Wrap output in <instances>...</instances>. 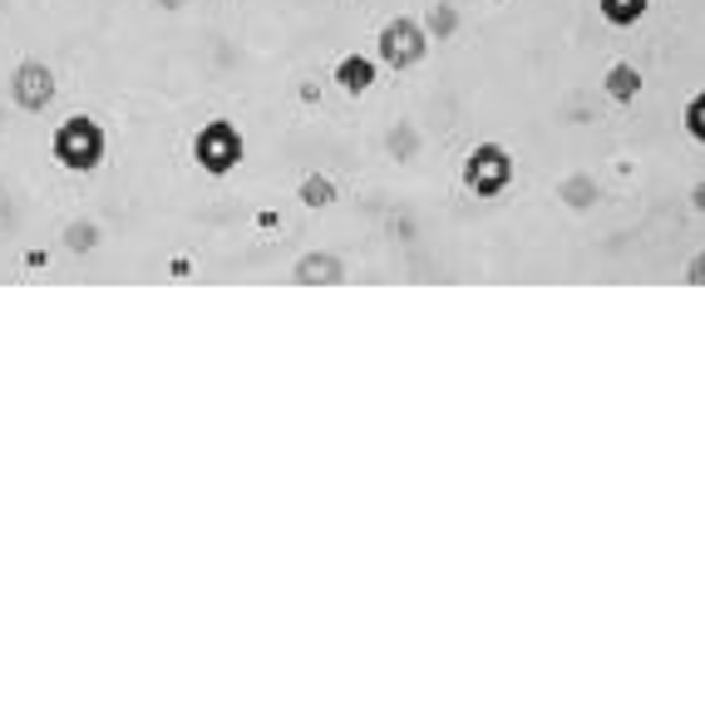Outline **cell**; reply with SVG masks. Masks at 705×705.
<instances>
[{
  "label": "cell",
  "mask_w": 705,
  "mask_h": 705,
  "mask_svg": "<svg viewBox=\"0 0 705 705\" xmlns=\"http://www.w3.org/2000/svg\"><path fill=\"white\" fill-rule=\"evenodd\" d=\"M50 149H55L60 168H70V173H89V168H99V158H104V129L89 119V114H70V119L55 129Z\"/></svg>",
  "instance_id": "cell-1"
},
{
  "label": "cell",
  "mask_w": 705,
  "mask_h": 705,
  "mask_svg": "<svg viewBox=\"0 0 705 705\" xmlns=\"http://www.w3.org/2000/svg\"><path fill=\"white\" fill-rule=\"evenodd\" d=\"M513 183V158L503 143H479L469 158H464V188L479 197H499L503 188Z\"/></svg>",
  "instance_id": "cell-2"
},
{
  "label": "cell",
  "mask_w": 705,
  "mask_h": 705,
  "mask_svg": "<svg viewBox=\"0 0 705 705\" xmlns=\"http://www.w3.org/2000/svg\"><path fill=\"white\" fill-rule=\"evenodd\" d=\"M375 45H381V60L391 70H415L419 60H425V50H429V35H425V25H419V20L399 15V20H385Z\"/></svg>",
  "instance_id": "cell-3"
},
{
  "label": "cell",
  "mask_w": 705,
  "mask_h": 705,
  "mask_svg": "<svg viewBox=\"0 0 705 705\" xmlns=\"http://www.w3.org/2000/svg\"><path fill=\"white\" fill-rule=\"evenodd\" d=\"M193 153L213 178H227L242 163V133L227 119H213V124H203V133L193 139Z\"/></svg>",
  "instance_id": "cell-4"
},
{
  "label": "cell",
  "mask_w": 705,
  "mask_h": 705,
  "mask_svg": "<svg viewBox=\"0 0 705 705\" xmlns=\"http://www.w3.org/2000/svg\"><path fill=\"white\" fill-rule=\"evenodd\" d=\"M10 99H15L25 114H45L50 99H55V70L40 65V60L15 65V75H10Z\"/></svg>",
  "instance_id": "cell-5"
},
{
  "label": "cell",
  "mask_w": 705,
  "mask_h": 705,
  "mask_svg": "<svg viewBox=\"0 0 705 705\" xmlns=\"http://www.w3.org/2000/svg\"><path fill=\"white\" fill-rule=\"evenodd\" d=\"M291 281H301V287H335V281H345V267L335 252H307L291 267Z\"/></svg>",
  "instance_id": "cell-6"
},
{
  "label": "cell",
  "mask_w": 705,
  "mask_h": 705,
  "mask_svg": "<svg viewBox=\"0 0 705 705\" xmlns=\"http://www.w3.org/2000/svg\"><path fill=\"white\" fill-rule=\"evenodd\" d=\"M335 84H341L345 94H365L375 84V65L365 55H345L341 65H335Z\"/></svg>",
  "instance_id": "cell-7"
},
{
  "label": "cell",
  "mask_w": 705,
  "mask_h": 705,
  "mask_svg": "<svg viewBox=\"0 0 705 705\" xmlns=\"http://www.w3.org/2000/svg\"><path fill=\"white\" fill-rule=\"evenodd\" d=\"M602 89H607V99L631 104L641 94V70L637 65H612V70H607V79H602Z\"/></svg>",
  "instance_id": "cell-8"
},
{
  "label": "cell",
  "mask_w": 705,
  "mask_h": 705,
  "mask_svg": "<svg viewBox=\"0 0 705 705\" xmlns=\"http://www.w3.org/2000/svg\"><path fill=\"white\" fill-rule=\"evenodd\" d=\"M647 6H651V0H597V10H602V20H607V25H617V30L637 25V20L647 15Z\"/></svg>",
  "instance_id": "cell-9"
},
{
  "label": "cell",
  "mask_w": 705,
  "mask_h": 705,
  "mask_svg": "<svg viewBox=\"0 0 705 705\" xmlns=\"http://www.w3.org/2000/svg\"><path fill=\"white\" fill-rule=\"evenodd\" d=\"M455 30H459V10L449 6V0H435V6H429V15H425V35L449 40Z\"/></svg>",
  "instance_id": "cell-10"
},
{
  "label": "cell",
  "mask_w": 705,
  "mask_h": 705,
  "mask_svg": "<svg viewBox=\"0 0 705 705\" xmlns=\"http://www.w3.org/2000/svg\"><path fill=\"white\" fill-rule=\"evenodd\" d=\"M297 197H301L307 207H331V203H335V183H331L325 173H311V178H301Z\"/></svg>",
  "instance_id": "cell-11"
},
{
  "label": "cell",
  "mask_w": 705,
  "mask_h": 705,
  "mask_svg": "<svg viewBox=\"0 0 705 705\" xmlns=\"http://www.w3.org/2000/svg\"><path fill=\"white\" fill-rule=\"evenodd\" d=\"M557 197H563L567 207H587V203H597V183L592 178H567V183L557 188Z\"/></svg>",
  "instance_id": "cell-12"
},
{
  "label": "cell",
  "mask_w": 705,
  "mask_h": 705,
  "mask_svg": "<svg viewBox=\"0 0 705 705\" xmlns=\"http://www.w3.org/2000/svg\"><path fill=\"white\" fill-rule=\"evenodd\" d=\"M65 247L70 252H94V247H99V227H94V223H70L65 227Z\"/></svg>",
  "instance_id": "cell-13"
},
{
  "label": "cell",
  "mask_w": 705,
  "mask_h": 705,
  "mask_svg": "<svg viewBox=\"0 0 705 705\" xmlns=\"http://www.w3.org/2000/svg\"><path fill=\"white\" fill-rule=\"evenodd\" d=\"M701 109H705V104H701V94H696V99H691V104H686V133H691V139H705V124H701Z\"/></svg>",
  "instance_id": "cell-14"
},
{
  "label": "cell",
  "mask_w": 705,
  "mask_h": 705,
  "mask_svg": "<svg viewBox=\"0 0 705 705\" xmlns=\"http://www.w3.org/2000/svg\"><path fill=\"white\" fill-rule=\"evenodd\" d=\"M391 149H395V153H415V133H409V129H395V133H391Z\"/></svg>",
  "instance_id": "cell-15"
},
{
  "label": "cell",
  "mask_w": 705,
  "mask_h": 705,
  "mask_svg": "<svg viewBox=\"0 0 705 705\" xmlns=\"http://www.w3.org/2000/svg\"><path fill=\"white\" fill-rule=\"evenodd\" d=\"M158 6H168V10H178V6H183V0H158Z\"/></svg>",
  "instance_id": "cell-16"
}]
</instances>
